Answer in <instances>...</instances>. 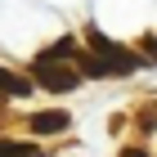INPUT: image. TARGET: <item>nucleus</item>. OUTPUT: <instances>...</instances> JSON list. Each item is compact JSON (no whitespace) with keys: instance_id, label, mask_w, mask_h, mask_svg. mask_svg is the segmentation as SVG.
I'll return each instance as SVG.
<instances>
[{"instance_id":"1","label":"nucleus","mask_w":157,"mask_h":157,"mask_svg":"<svg viewBox=\"0 0 157 157\" xmlns=\"http://www.w3.org/2000/svg\"><path fill=\"white\" fill-rule=\"evenodd\" d=\"M90 45H94V54H99V59L108 63V72H121V76H130L135 67H139V59H135L130 49H121L117 40H108L103 32H99V27H90Z\"/></svg>"},{"instance_id":"2","label":"nucleus","mask_w":157,"mask_h":157,"mask_svg":"<svg viewBox=\"0 0 157 157\" xmlns=\"http://www.w3.org/2000/svg\"><path fill=\"white\" fill-rule=\"evenodd\" d=\"M32 76H36L45 90H72V85L81 81L72 67H59L54 59H36V63H32Z\"/></svg>"},{"instance_id":"3","label":"nucleus","mask_w":157,"mask_h":157,"mask_svg":"<svg viewBox=\"0 0 157 157\" xmlns=\"http://www.w3.org/2000/svg\"><path fill=\"white\" fill-rule=\"evenodd\" d=\"M67 112L63 108H49V112H36V117H32V130L36 135H59V130H67Z\"/></svg>"},{"instance_id":"4","label":"nucleus","mask_w":157,"mask_h":157,"mask_svg":"<svg viewBox=\"0 0 157 157\" xmlns=\"http://www.w3.org/2000/svg\"><path fill=\"white\" fill-rule=\"evenodd\" d=\"M0 94H32V81H27V76H13V72L0 67Z\"/></svg>"},{"instance_id":"5","label":"nucleus","mask_w":157,"mask_h":157,"mask_svg":"<svg viewBox=\"0 0 157 157\" xmlns=\"http://www.w3.org/2000/svg\"><path fill=\"white\" fill-rule=\"evenodd\" d=\"M0 157H40V153L27 148V144H5V139H0Z\"/></svg>"},{"instance_id":"6","label":"nucleus","mask_w":157,"mask_h":157,"mask_svg":"<svg viewBox=\"0 0 157 157\" xmlns=\"http://www.w3.org/2000/svg\"><path fill=\"white\" fill-rule=\"evenodd\" d=\"M139 49H144L148 59H153V63H157V36H148V40H144V45H139Z\"/></svg>"},{"instance_id":"7","label":"nucleus","mask_w":157,"mask_h":157,"mask_svg":"<svg viewBox=\"0 0 157 157\" xmlns=\"http://www.w3.org/2000/svg\"><path fill=\"white\" fill-rule=\"evenodd\" d=\"M121 157H148V153H144V148H126Z\"/></svg>"}]
</instances>
